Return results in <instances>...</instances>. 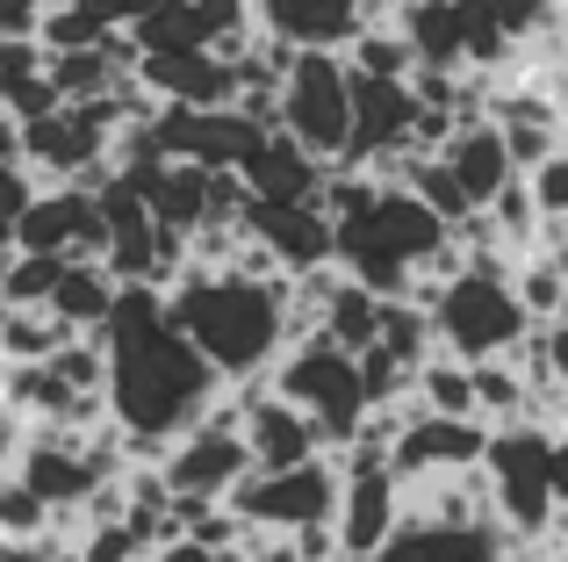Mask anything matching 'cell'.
I'll return each instance as SVG.
<instances>
[{"mask_svg":"<svg viewBox=\"0 0 568 562\" xmlns=\"http://www.w3.org/2000/svg\"><path fill=\"white\" fill-rule=\"evenodd\" d=\"M109 411L130 440H152V448H181L194 425L216 419V404L231 397V382L202 361V347L173 324L166 289H123L109 332Z\"/></svg>","mask_w":568,"mask_h":562,"instance_id":"1","label":"cell"},{"mask_svg":"<svg viewBox=\"0 0 568 562\" xmlns=\"http://www.w3.org/2000/svg\"><path fill=\"white\" fill-rule=\"evenodd\" d=\"M166 303H173V324L202 347V361L216 368L231 390L274 382V368L288 361V347H295L288 281H252L237 268H223V274L187 268Z\"/></svg>","mask_w":568,"mask_h":562,"instance_id":"2","label":"cell"},{"mask_svg":"<svg viewBox=\"0 0 568 562\" xmlns=\"http://www.w3.org/2000/svg\"><path fill=\"white\" fill-rule=\"evenodd\" d=\"M446 245H454V224H439L410 188H382V202L367 217L338 224V268L361 289H375L382 303H410L417 274L439 268Z\"/></svg>","mask_w":568,"mask_h":562,"instance_id":"3","label":"cell"},{"mask_svg":"<svg viewBox=\"0 0 568 562\" xmlns=\"http://www.w3.org/2000/svg\"><path fill=\"white\" fill-rule=\"evenodd\" d=\"M274 397H288L295 411H310V419H317V433H324V448H332V462L367 433V419H375V397H367L361 353L332 347L324 332L303 339V347H288V361L274 368Z\"/></svg>","mask_w":568,"mask_h":562,"instance_id":"4","label":"cell"},{"mask_svg":"<svg viewBox=\"0 0 568 562\" xmlns=\"http://www.w3.org/2000/svg\"><path fill=\"white\" fill-rule=\"evenodd\" d=\"M555 425H497V440H489V498H497V520L504 534L518 541V549H540L547 534H555L561 505H555Z\"/></svg>","mask_w":568,"mask_h":562,"instance_id":"5","label":"cell"},{"mask_svg":"<svg viewBox=\"0 0 568 562\" xmlns=\"http://www.w3.org/2000/svg\"><path fill=\"white\" fill-rule=\"evenodd\" d=\"M432 324H439V353H454V361H468V368L511 361V353H526V339L540 332L511 281L504 274H475V268L460 281H446Z\"/></svg>","mask_w":568,"mask_h":562,"instance_id":"6","label":"cell"},{"mask_svg":"<svg viewBox=\"0 0 568 562\" xmlns=\"http://www.w3.org/2000/svg\"><path fill=\"white\" fill-rule=\"evenodd\" d=\"M353 58L338 51H303L288 72V138L310 144L324 167H353Z\"/></svg>","mask_w":568,"mask_h":562,"instance_id":"7","label":"cell"},{"mask_svg":"<svg viewBox=\"0 0 568 562\" xmlns=\"http://www.w3.org/2000/svg\"><path fill=\"white\" fill-rule=\"evenodd\" d=\"M338 505H346V469L324 454L310 469H281V476H252L245 491L231 498V512L252 526V534H310V526H332Z\"/></svg>","mask_w":568,"mask_h":562,"instance_id":"8","label":"cell"},{"mask_svg":"<svg viewBox=\"0 0 568 562\" xmlns=\"http://www.w3.org/2000/svg\"><path fill=\"white\" fill-rule=\"evenodd\" d=\"M237 397V411H245V448H252V462L266 469V476H281V469H310V462H324V433H317V419L310 411H295L288 397H274V382H245V390H231Z\"/></svg>","mask_w":568,"mask_h":562,"instance_id":"9","label":"cell"},{"mask_svg":"<svg viewBox=\"0 0 568 562\" xmlns=\"http://www.w3.org/2000/svg\"><path fill=\"white\" fill-rule=\"evenodd\" d=\"M252 14H260V37L288 43V51H338V58L382 22L375 0H252Z\"/></svg>","mask_w":568,"mask_h":562,"instance_id":"10","label":"cell"},{"mask_svg":"<svg viewBox=\"0 0 568 562\" xmlns=\"http://www.w3.org/2000/svg\"><path fill=\"white\" fill-rule=\"evenodd\" d=\"M489 440H497L489 419H432V411H410V425H403V440H396V476L403 483L468 476V469L489 462Z\"/></svg>","mask_w":568,"mask_h":562,"instance_id":"11","label":"cell"},{"mask_svg":"<svg viewBox=\"0 0 568 562\" xmlns=\"http://www.w3.org/2000/svg\"><path fill=\"white\" fill-rule=\"evenodd\" d=\"M410 520V491L396 469H346V505H338V541L346 562H375Z\"/></svg>","mask_w":568,"mask_h":562,"instance_id":"12","label":"cell"},{"mask_svg":"<svg viewBox=\"0 0 568 562\" xmlns=\"http://www.w3.org/2000/svg\"><path fill=\"white\" fill-rule=\"evenodd\" d=\"M425 101L410 80H353V167H375L382 152H410Z\"/></svg>","mask_w":568,"mask_h":562,"instance_id":"13","label":"cell"},{"mask_svg":"<svg viewBox=\"0 0 568 562\" xmlns=\"http://www.w3.org/2000/svg\"><path fill=\"white\" fill-rule=\"evenodd\" d=\"M252 239L266 245V253L288 268V281L317 274V268H338V224L310 202V210H266V202H252Z\"/></svg>","mask_w":568,"mask_h":562,"instance_id":"14","label":"cell"},{"mask_svg":"<svg viewBox=\"0 0 568 562\" xmlns=\"http://www.w3.org/2000/svg\"><path fill=\"white\" fill-rule=\"evenodd\" d=\"M324 181H332V167H324L310 144H295L288 130H274L245 167L252 202H266V210H310V202L324 195Z\"/></svg>","mask_w":568,"mask_h":562,"instance_id":"15","label":"cell"},{"mask_svg":"<svg viewBox=\"0 0 568 562\" xmlns=\"http://www.w3.org/2000/svg\"><path fill=\"white\" fill-rule=\"evenodd\" d=\"M166 109H237V66H223L216 51H166L144 58L138 72Z\"/></svg>","mask_w":568,"mask_h":562,"instance_id":"16","label":"cell"},{"mask_svg":"<svg viewBox=\"0 0 568 562\" xmlns=\"http://www.w3.org/2000/svg\"><path fill=\"white\" fill-rule=\"evenodd\" d=\"M375 562H518V541L489 526H432V520H403V534L388 541Z\"/></svg>","mask_w":568,"mask_h":562,"instance_id":"17","label":"cell"},{"mask_svg":"<svg viewBox=\"0 0 568 562\" xmlns=\"http://www.w3.org/2000/svg\"><path fill=\"white\" fill-rule=\"evenodd\" d=\"M439 159L460 173V188H468V202H475V210H489V202H497L511 181H526L497 123H468V130H454V144H446Z\"/></svg>","mask_w":568,"mask_h":562,"instance_id":"18","label":"cell"},{"mask_svg":"<svg viewBox=\"0 0 568 562\" xmlns=\"http://www.w3.org/2000/svg\"><path fill=\"white\" fill-rule=\"evenodd\" d=\"M396 29L410 37L417 72H468V14H460V0H410L396 14Z\"/></svg>","mask_w":568,"mask_h":562,"instance_id":"19","label":"cell"},{"mask_svg":"<svg viewBox=\"0 0 568 562\" xmlns=\"http://www.w3.org/2000/svg\"><path fill=\"white\" fill-rule=\"evenodd\" d=\"M0 109H8V123H43L65 109L43 43H0Z\"/></svg>","mask_w":568,"mask_h":562,"instance_id":"20","label":"cell"},{"mask_svg":"<svg viewBox=\"0 0 568 562\" xmlns=\"http://www.w3.org/2000/svg\"><path fill=\"white\" fill-rule=\"evenodd\" d=\"M72 339L80 332L58 310H0V361L8 368H51Z\"/></svg>","mask_w":568,"mask_h":562,"instance_id":"21","label":"cell"},{"mask_svg":"<svg viewBox=\"0 0 568 562\" xmlns=\"http://www.w3.org/2000/svg\"><path fill=\"white\" fill-rule=\"evenodd\" d=\"M417 411H432V419H483L475 368L454 361V353H432V361L417 368Z\"/></svg>","mask_w":568,"mask_h":562,"instance_id":"22","label":"cell"},{"mask_svg":"<svg viewBox=\"0 0 568 562\" xmlns=\"http://www.w3.org/2000/svg\"><path fill=\"white\" fill-rule=\"evenodd\" d=\"M324 339L346 347V353H375L382 347V295L346 274V289H338L332 310H324Z\"/></svg>","mask_w":568,"mask_h":562,"instance_id":"23","label":"cell"},{"mask_svg":"<svg viewBox=\"0 0 568 562\" xmlns=\"http://www.w3.org/2000/svg\"><path fill=\"white\" fill-rule=\"evenodd\" d=\"M65 268L72 260H51V253H8V268H0V310H51Z\"/></svg>","mask_w":568,"mask_h":562,"instance_id":"24","label":"cell"},{"mask_svg":"<svg viewBox=\"0 0 568 562\" xmlns=\"http://www.w3.org/2000/svg\"><path fill=\"white\" fill-rule=\"evenodd\" d=\"M346 58H353V72H367V80H410L417 72V51H410V37H403L396 22H375Z\"/></svg>","mask_w":568,"mask_h":562,"instance_id":"25","label":"cell"},{"mask_svg":"<svg viewBox=\"0 0 568 562\" xmlns=\"http://www.w3.org/2000/svg\"><path fill=\"white\" fill-rule=\"evenodd\" d=\"M511 289H518V303L532 310V324H561L568 318V281L555 274V260L547 253H532V260H518V274H511Z\"/></svg>","mask_w":568,"mask_h":562,"instance_id":"26","label":"cell"},{"mask_svg":"<svg viewBox=\"0 0 568 562\" xmlns=\"http://www.w3.org/2000/svg\"><path fill=\"white\" fill-rule=\"evenodd\" d=\"M483 8H489V22H497L518 51L547 43V37H555V22H561V0H483Z\"/></svg>","mask_w":568,"mask_h":562,"instance_id":"27","label":"cell"},{"mask_svg":"<svg viewBox=\"0 0 568 562\" xmlns=\"http://www.w3.org/2000/svg\"><path fill=\"white\" fill-rule=\"evenodd\" d=\"M43 534H58V512L43 505L29 483H0V541H43Z\"/></svg>","mask_w":568,"mask_h":562,"instance_id":"28","label":"cell"},{"mask_svg":"<svg viewBox=\"0 0 568 562\" xmlns=\"http://www.w3.org/2000/svg\"><path fill=\"white\" fill-rule=\"evenodd\" d=\"M526 181H532V202H540L547 231H568V152H555L540 173H526Z\"/></svg>","mask_w":568,"mask_h":562,"instance_id":"29","label":"cell"},{"mask_svg":"<svg viewBox=\"0 0 568 562\" xmlns=\"http://www.w3.org/2000/svg\"><path fill=\"white\" fill-rule=\"evenodd\" d=\"M0 562H80L65 534H43V541H0Z\"/></svg>","mask_w":568,"mask_h":562,"instance_id":"30","label":"cell"},{"mask_svg":"<svg viewBox=\"0 0 568 562\" xmlns=\"http://www.w3.org/2000/svg\"><path fill=\"white\" fill-rule=\"evenodd\" d=\"M80 8H94V14H101L109 29H138L144 14L159 8V0H80Z\"/></svg>","mask_w":568,"mask_h":562,"instance_id":"31","label":"cell"},{"mask_svg":"<svg viewBox=\"0 0 568 562\" xmlns=\"http://www.w3.org/2000/svg\"><path fill=\"white\" fill-rule=\"evenodd\" d=\"M245 562H303V549H295L288 534H260V541L245 549Z\"/></svg>","mask_w":568,"mask_h":562,"instance_id":"32","label":"cell"},{"mask_svg":"<svg viewBox=\"0 0 568 562\" xmlns=\"http://www.w3.org/2000/svg\"><path fill=\"white\" fill-rule=\"evenodd\" d=\"M159 562H245V555H223V549H202V541H173V549H159Z\"/></svg>","mask_w":568,"mask_h":562,"instance_id":"33","label":"cell"},{"mask_svg":"<svg viewBox=\"0 0 568 562\" xmlns=\"http://www.w3.org/2000/svg\"><path fill=\"white\" fill-rule=\"evenodd\" d=\"M540 339H547V361H555V382L568 390V318H561V324H547Z\"/></svg>","mask_w":568,"mask_h":562,"instance_id":"34","label":"cell"},{"mask_svg":"<svg viewBox=\"0 0 568 562\" xmlns=\"http://www.w3.org/2000/svg\"><path fill=\"white\" fill-rule=\"evenodd\" d=\"M555 505H561V520H568V433L555 440Z\"/></svg>","mask_w":568,"mask_h":562,"instance_id":"35","label":"cell"},{"mask_svg":"<svg viewBox=\"0 0 568 562\" xmlns=\"http://www.w3.org/2000/svg\"><path fill=\"white\" fill-rule=\"evenodd\" d=\"M547 94H555V101H561V116H568V66L547 72Z\"/></svg>","mask_w":568,"mask_h":562,"instance_id":"36","label":"cell"},{"mask_svg":"<svg viewBox=\"0 0 568 562\" xmlns=\"http://www.w3.org/2000/svg\"><path fill=\"white\" fill-rule=\"evenodd\" d=\"M547 43H555V51H561V66H568V0H561V22H555V37H547Z\"/></svg>","mask_w":568,"mask_h":562,"instance_id":"37","label":"cell"},{"mask_svg":"<svg viewBox=\"0 0 568 562\" xmlns=\"http://www.w3.org/2000/svg\"><path fill=\"white\" fill-rule=\"evenodd\" d=\"M561 433H568V425H561Z\"/></svg>","mask_w":568,"mask_h":562,"instance_id":"38","label":"cell"}]
</instances>
